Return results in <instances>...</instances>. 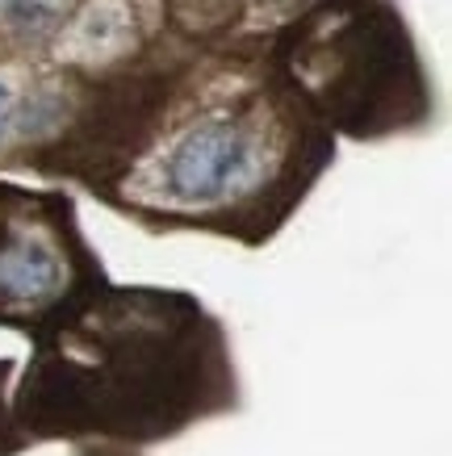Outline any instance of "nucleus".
I'll return each mask as SVG.
<instances>
[{
	"label": "nucleus",
	"mask_w": 452,
	"mask_h": 456,
	"mask_svg": "<svg viewBox=\"0 0 452 456\" xmlns=\"http://www.w3.org/2000/svg\"><path fill=\"white\" fill-rule=\"evenodd\" d=\"M68 264L55 243L34 235L9 239L0 248V318L9 314H38L63 293Z\"/></svg>",
	"instance_id": "obj_3"
},
{
	"label": "nucleus",
	"mask_w": 452,
	"mask_h": 456,
	"mask_svg": "<svg viewBox=\"0 0 452 456\" xmlns=\"http://www.w3.org/2000/svg\"><path fill=\"white\" fill-rule=\"evenodd\" d=\"M256 167L251 139L239 122L206 118L189 126L164 159V193L180 206H214L231 197Z\"/></svg>",
	"instance_id": "obj_2"
},
{
	"label": "nucleus",
	"mask_w": 452,
	"mask_h": 456,
	"mask_svg": "<svg viewBox=\"0 0 452 456\" xmlns=\"http://www.w3.org/2000/svg\"><path fill=\"white\" fill-rule=\"evenodd\" d=\"M0 386H4V369H0ZM4 423H9V419H4V415H0V428H4ZM0 448H9V444H4V440H0Z\"/></svg>",
	"instance_id": "obj_5"
},
{
	"label": "nucleus",
	"mask_w": 452,
	"mask_h": 456,
	"mask_svg": "<svg viewBox=\"0 0 452 456\" xmlns=\"http://www.w3.org/2000/svg\"><path fill=\"white\" fill-rule=\"evenodd\" d=\"M231 398L234 373L218 339H201L197 314H93L38 347L9 428L17 444L88 431L160 440Z\"/></svg>",
	"instance_id": "obj_1"
},
{
	"label": "nucleus",
	"mask_w": 452,
	"mask_h": 456,
	"mask_svg": "<svg viewBox=\"0 0 452 456\" xmlns=\"http://www.w3.org/2000/svg\"><path fill=\"white\" fill-rule=\"evenodd\" d=\"M13 113H17V101H13V88L0 80V139L9 134V126H13Z\"/></svg>",
	"instance_id": "obj_4"
}]
</instances>
